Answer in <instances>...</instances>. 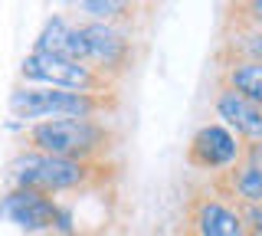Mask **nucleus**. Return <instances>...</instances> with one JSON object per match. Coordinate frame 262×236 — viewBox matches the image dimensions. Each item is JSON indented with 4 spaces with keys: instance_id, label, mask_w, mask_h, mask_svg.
<instances>
[{
    "instance_id": "4",
    "label": "nucleus",
    "mask_w": 262,
    "mask_h": 236,
    "mask_svg": "<svg viewBox=\"0 0 262 236\" xmlns=\"http://www.w3.org/2000/svg\"><path fill=\"white\" fill-rule=\"evenodd\" d=\"M20 76L27 85H43V89H66V92H89L98 95L105 76H98L85 62H72L53 53H36L33 50L20 62Z\"/></svg>"
},
{
    "instance_id": "7",
    "label": "nucleus",
    "mask_w": 262,
    "mask_h": 236,
    "mask_svg": "<svg viewBox=\"0 0 262 236\" xmlns=\"http://www.w3.org/2000/svg\"><path fill=\"white\" fill-rule=\"evenodd\" d=\"M82 36H85V53H89V66H92L98 76L105 72H115L128 62L131 43L125 39L115 23H82Z\"/></svg>"
},
{
    "instance_id": "8",
    "label": "nucleus",
    "mask_w": 262,
    "mask_h": 236,
    "mask_svg": "<svg viewBox=\"0 0 262 236\" xmlns=\"http://www.w3.org/2000/svg\"><path fill=\"white\" fill-rule=\"evenodd\" d=\"M216 109V118L220 125H226L239 141H249V144H259L262 141V109L256 102H249L246 95H239L236 89L223 85L213 102Z\"/></svg>"
},
{
    "instance_id": "12",
    "label": "nucleus",
    "mask_w": 262,
    "mask_h": 236,
    "mask_svg": "<svg viewBox=\"0 0 262 236\" xmlns=\"http://www.w3.org/2000/svg\"><path fill=\"white\" fill-rule=\"evenodd\" d=\"M76 23H69L66 17H49L43 23V30H39L36 36V46L33 50L36 53H53V56H62L66 53V43H69V33Z\"/></svg>"
},
{
    "instance_id": "9",
    "label": "nucleus",
    "mask_w": 262,
    "mask_h": 236,
    "mask_svg": "<svg viewBox=\"0 0 262 236\" xmlns=\"http://www.w3.org/2000/svg\"><path fill=\"white\" fill-rule=\"evenodd\" d=\"M193 226H196V236H252L243 210L229 207L216 197H203L196 203Z\"/></svg>"
},
{
    "instance_id": "6",
    "label": "nucleus",
    "mask_w": 262,
    "mask_h": 236,
    "mask_svg": "<svg viewBox=\"0 0 262 236\" xmlns=\"http://www.w3.org/2000/svg\"><path fill=\"white\" fill-rule=\"evenodd\" d=\"M56 213H59V203L46 194L27 190V187H10V190L0 197V220L13 223L23 233H46L53 230Z\"/></svg>"
},
{
    "instance_id": "10",
    "label": "nucleus",
    "mask_w": 262,
    "mask_h": 236,
    "mask_svg": "<svg viewBox=\"0 0 262 236\" xmlns=\"http://www.w3.org/2000/svg\"><path fill=\"white\" fill-rule=\"evenodd\" d=\"M226 85L236 89L239 95H246L249 102H256L262 109V62L256 59H236L233 66L226 69Z\"/></svg>"
},
{
    "instance_id": "14",
    "label": "nucleus",
    "mask_w": 262,
    "mask_h": 236,
    "mask_svg": "<svg viewBox=\"0 0 262 236\" xmlns=\"http://www.w3.org/2000/svg\"><path fill=\"white\" fill-rule=\"evenodd\" d=\"M243 53H246V59H256V62H262V27H256L252 33H246Z\"/></svg>"
},
{
    "instance_id": "5",
    "label": "nucleus",
    "mask_w": 262,
    "mask_h": 236,
    "mask_svg": "<svg viewBox=\"0 0 262 236\" xmlns=\"http://www.w3.org/2000/svg\"><path fill=\"white\" fill-rule=\"evenodd\" d=\"M246 154V144L229 132L226 125L220 121H207V125L196 128V135L190 138V158L193 167L200 170H226V167H236Z\"/></svg>"
},
{
    "instance_id": "11",
    "label": "nucleus",
    "mask_w": 262,
    "mask_h": 236,
    "mask_svg": "<svg viewBox=\"0 0 262 236\" xmlns=\"http://www.w3.org/2000/svg\"><path fill=\"white\" fill-rule=\"evenodd\" d=\"M233 190L243 197L246 207H262V167L249 154H243V161L233 170Z\"/></svg>"
},
{
    "instance_id": "13",
    "label": "nucleus",
    "mask_w": 262,
    "mask_h": 236,
    "mask_svg": "<svg viewBox=\"0 0 262 236\" xmlns=\"http://www.w3.org/2000/svg\"><path fill=\"white\" fill-rule=\"evenodd\" d=\"M79 10L92 17V23H115L128 10V4H121V0H82Z\"/></svg>"
},
{
    "instance_id": "1",
    "label": "nucleus",
    "mask_w": 262,
    "mask_h": 236,
    "mask_svg": "<svg viewBox=\"0 0 262 236\" xmlns=\"http://www.w3.org/2000/svg\"><path fill=\"white\" fill-rule=\"evenodd\" d=\"M27 135L33 151L82 161V164H89L108 141V132L95 118H49V121L30 125Z\"/></svg>"
},
{
    "instance_id": "2",
    "label": "nucleus",
    "mask_w": 262,
    "mask_h": 236,
    "mask_svg": "<svg viewBox=\"0 0 262 236\" xmlns=\"http://www.w3.org/2000/svg\"><path fill=\"white\" fill-rule=\"evenodd\" d=\"M92 167L82 164V161H69V158H53V154H43V151H20L16 158L10 161V174L7 181L10 187H27V190H36V194H66V190H76L89 181Z\"/></svg>"
},
{
    "instance_id": "3",
    "label": "nucleus",
    "mask_w": 262,
    "mask_h": 236,
    "mask_svg": "<svg viewBox=\"0 0 262 236\" xmlns=\"http://www.w3.org/2000/svg\"><path fill=\"white\" fill-rule=\"evenodd\" d=\"M102 99L89 92H66V89L20 85L10 92V112L20 125H36L49 118H95Z\"/></svg>"
}]
</instances>
